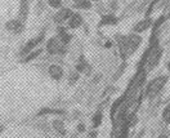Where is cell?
I'll use <instances>...</instances> for the list:
<instances>
[{
    "mask_svg": "<svg viewBox=\"0 0 170 138\" xmlns=\"http://www.w3.org/2000/svg\"><path fill=\"white\" fill-rule=\"evenodd\" d=\"M142 36L139 34H130L128 36H119L117 38V44H119V49H120L121 54L124 58L130 57L135 50H137L141 44H142Z\"/></svg>",
    "mask_w": 170,
    "mask_h": 138,
    "instance_id": "6da1fadb",
    "label": "cell"
},
{
    "mask_svg": "<svg viewBox=\"0 0 170 138\" xmlns=\"http://www.w3.org/2000/svg\"><path fill=\"white\" fill-rule=\"evenodd\" d=\"M161 57H163V49L159 47V43L156 41L155 45H152L148 50H146L142 62H144V71L148 72L159 65Z\"/></svg>",
    "mask_w": 170,
    "mask_h": 138,
    "instance_id": "7a4b0ae2",
    "label": "cell"
},
{
    "mask_svg": "<svg viewBox=\"0 0 170 138\" xmlns=\"http://www.w3.org/2000/svg\"><path fill=\"white\" fill-rule=\"evenodd\" d=\"M169 80V76L168 75H161L157 76L155 79H152L146 87V90H144V94H146L147 98H154L156 97L157 94L163 90V88L165 87V84Z\"/></svg>",
    "mask_w": 170,
    "mask_h": 138,
    "instance_id": "3957f363",
    "label": "cell"
},
{
    "mask_svg": "<svg viewBox=\"0 0 170 138\" xmlns=\"http://www.w3.org/2000/svg\"><path fill=\"white\" fill-rule=\"evenodd\" d=\"M44 39H45V34L42 32V34H40L39 36H36V38H34V39H30L26 44H25V47L22 48V50H21V56H27L29 53H31L32 50H35L36 48H38V45H40L42 41H44Z\"/></svg>",
    "mask_w": 170,
    "mask_h": 138,
    "instance_id": "277c9868",
    "label": "cell"
},
{
    "mask_svg": "<svg viewBox=\"0 0 170 138\" xmlns=\"http://www.w3.org/2000/svg\"><path fill=\"white\" fill-rule=\"evenodd\" d=\"M75 12L71 9V8H67V7H65V8H61L54 16H53V21L56 22V23H58V25H61V23H65L66 21H69L70 18H71V16L74 14Z\"/></svg>",
    "mask_w": 170,
    "mask_h": 138,
    "instance_id": "5b68a950",
    "label": "cell"
},
{
    "mask_svg": "<svg viewBox=\"0 0 170 138\" xmlns=\"http://www.w3.org/2000/svg\"><path fill=\"white\" fill-rule=\"evenodd\" d=\"M152 25H154V21H152L150 17H146V18H143L141 21H138L135 23V26L133 27V32L134 34H142V32H146L147 30H150L152 27Z\"/></svg>",
    "mask_w": 170,
    "mask_h": 138,
    "instance_id": "8992f818",
    "label": "cell"
},
{
    "mask_svg": "<svg viewBox=\"0 0 170 138\" xmlns=\"http://www.w3.org/2000/svg\"><path fill=\"white\" fill-rule=\"evenodd\" d=\"M48 74L49 76L52 77L53 80L56 81H59V80H62L63 79V75H65V71H63V68L57 65V63H53V65H50L49 68H48Z\"/></svg>",
    "mask_w": 170,
    "mask_h": 138,
    "instance_id": "52a82bcc",
    "label": "cell"
},
{
    "mask_svg": "<svg viewBox=\"0 0 170 138\" xmlns=\"http://www.w3.org/2000/svg\"><path fill=\"white\" fill-rule=\"evenodd\" d=\"M59 47H61V41L57 36H52L45 44V50L50 56L53 54H58V50H59Z\"/></svg>",
    "mask_w": 170,
    "mask_h": 138,
    "instance_id": "ba28073f",
    "label": "cell"
},
{
    "mask_svg": "<svg viewBox=\"0 0 170 138\" xmlns=\"http://www.w3.org/2000/svg\"><path fill=\"white\" fill-rule=\"evenodd\" d=\"M29 11H30V0H21L20 4V12H18V20L20 22H26L27 16H29Z\"/></svg>",
    "mask_w": 170,
    "mask_h": 138,
    "instance_id": "9c48e42d",
    "label": "cell"
},
{
    "mask_svg": "<svg viewBox=\"0 0 170 138\" xmlns=\"http://www.w3.org/2000/svg\"><path fill=\"white\" fill-rule=\"evenodd\" d=\"M83 23H84L83 16H81L80 13H74V14L71 16V18L69 20V29L76 30V29H79Z\"/></svg>",
    "mask_w": 170,
    "mask_h": 138,
    "instance_id": "30bf717a",
    "label": "cell"
},
{
    "mask_svg": "<svg viewBox=\"0 0 170 138\" xmlns=\"http://www.w3.org/2000/svg\"><path fill=\"white\" fill-rule=\"evenodd\" d=\"M119 22V18L114 14H102L101 21H99V26H114Z\"/></svg>",
    "mask_w": 170,
    "mask_h": 138,
    "instance_id": "8fae6325",
    "label": "cell"
},
{
    "mask_svg": "<svg viewBox=\"0 0 170 138\" xmlns=\"http://www.w3.org/2000/svg\"><path fill=\"white\" fill-rule=\"evenodd\" d=\"M75 70L78 71V72H80V74H88L89 72V70H90V66H89V63L85 61V58L81 56L80 57V59H79V62L76 63V66H75Z\"/></svg>",
    "mask_w": 170,
    "mask_h": 138,
    "instance_id": "7c38bea8",
    "label": "cell"
},
{
    "mask_svg": "<svg viewBox=\"0 0 170 138\" xmlns=\"http://www.w3.org/2000/svg\"><path fill=\"white\" fill-rule=\"evenodd\" d=\"M65 111L63 110H58V108H50V107H44L41 108L39 113H38V116H42V115H63Z\"/></svg>",
    "mask_w": 170,
    "mask_h": 138,
    "instance_id": "4fadbf2b",
    "label": "cell"
},
{
    "mask_svg": "<svg viewBox=\"0 0 170 138\" xmlns=\"http://www.w3.org/2000/svg\"><path fill=\"white\" fill-rule=\"evenodd\" d=\"M42 53V48H36L35 50H32L31 53H29L26 57L23 58V62L25 63H27V62H31L32 59H35V58H38L40 54Z\"/></svg>",
    "mask_w": 170,
    "mask_h": 138,
    "instance_id": "5bb4252c",
    "label": "cell"
},
{
    "mask_svg": "<svg viewBox=\"0 0 170 138\" xmlns=\"http://www.w3.org/2000/svg\"><path fill=\"white\" fill-rule=\"evenodd\" d=\"M74 8H76V9H85V11H88V9H92V8H93V3L90 2V0H81L80 3L74 4Z\"/></svg>",
    "mask_w": 170,
    "mask_h": 138,
    "instance_id": "9a60e30c",
    "label": "cell"
},
{
    "mask_svg": "<svg viewBox=\"0 0 170 138\" xmlns=\"http://www.w3.org/2000/svg\"><path fill=\"white\" fill-rule=\"evenodd\" d=\"M53 128L56 129V131L58 133H61V134H66V129H65V124L62 120H59V119H54L53 120Z\"/></svg>",
    "mask_w": 170,
    "mask_h": 138,
    "instance_id": "2e32d148",
    "label": "cell"
},
{
    "mask_svg": "<svg viewBox=\"0 0 170 138\" xmlns=\"http://www.w3.org/2000/svg\"><path fill=\"white\" fill-rule=\"evenodd\" d=\"M102 120H103V115H102L101 111H97V113L93 115V117H92L93 128H98V126L102 124Z\"/></svg>",
    "mask_w": 170,
    "mask_h": 138,
    "instance_id": "e0dca14e",
    "label": "cell"
},
{
    "mask_svg": "<svg viewBox=\"0 0 170 138\" xmlns=\"http://www.w3.org/2000/svg\"><path fill=\"white\" fill-rule=\"evenodd\" d=\"M57 38L59 39L61 44H63V45H69L70 41L72 40V35H71V34H69V32H65V34H62V35H58Z\"/></svg>",
    "mask_w": 170,
    "mask_h": 138,
    "instance_id": "ac0fdd59",
    "label": "cell"
},
{
    "mask_svg": "<svg viewBox=\"0 0 170 138\" xmlns=\"http://www.w3.org/2000/svg\"><path fill=\"white\" fill-rule=\"evenodd\" d=\"M79 79H80V72H78V71H72L71 74H70V76H69V84L70 85H74V84H76L79 81Z\"/></svg>",
    "mask_w": 170,
    "mask_h": 138,
    "instance_id": "d6986e66",
    "label": "cell"
},
{
    "mask_svg": "<svg viewBox=\"0 0 170 138\" xmlns=\"http://www.w3.org/2000/svg\"><path fill=\"white\" fill-rule=\"evenodd\" d=\"M48 5L50 8H53V9H61V8H63V3L62 0H48Z\"/></svg>",
    "mask_w": 170,
    "mask_h": 138,
    "instance_id": "ffe728a7",
    "label": "cell"
},
{
    "mask_svg": "<svg viewBox=\"0 0 170 138\" xmlns=\"http://www.w3.org/2000/svg\"><path fill=\"white\" fill-rule=\"evenodd\" d=\"M16 26H17V18H16V20H11V21H8V22H7V25H5V29H7L8 31H13V32H14V30H16Z\"/></svg>",
    "mask_w": 170,
    "mask_h": 138,
    "instance_id": "44dd1931",
    "label": "cell"
},
{
    "mask_svg": "<svg viewBox=\"0 0 170 138\" xmlns=\"http://www.w3.org/2000/svg\"><path fill=\"white\" fill-rule=\"evenodd\" d=\"M157 138H170V132H163L157 136Z\"/></svg>",
    "mask_w": 170,
    "mask_h": 138,
    "instance_id": "7402d4cb",
    "label": "cell"
},
{
    "mask_svg": "<svg viewBox=\"0 0 170 138\" xmlns=\"http://www.w3.org/2000/svg\"><path fill=\"white\" fill-rule=\"evenodd\" d=\"M78 131H79L80 133H84V132H85V125H84V124H79V125H78Z\"/></svg>",
    "mask_w": 170,
    "mask_h": 138,
    "instance_id": "603a6c76",
    "label": "cell"
},
{
    "mask_svg": "<svg viewBox=\"0 0 170 138\" xmlns=\"http://www.w3.org/2000/svg\"><path fill=\"white\" fill-rule=\"evenodd\" d=\"M105 47H106V48H111V47H112V43H111V41H107L106 44H105Z\"/></svg>",
    "mask_w": 170,
    "mask_h": 138,
    "instance_id": "cb8c5ba5",
    "label": "cell"
},
{
    "mask_svg": "<svg viewBox=\"0 0 170 138\" xmlns=\"http://www.w3.org/2000/svg\"><path fill=\"white\" fill-rule=\"evenodd\" d=\"M97 137V132L96 131H93L92 133H90V138H96Z\"/></svg>",
    "mask_w": 170,
    "mask_h": 138,
    "instance_id": "d4e9b609",
    "label": "cell"
},
{
    "mask_svg": "<svg viewBox=\"0 0 170 138\" xmlns=\"http://www.w3.org/2000/svg\"><path fill=\"white\" fill-rule=\"evenodd\" d=\"M111 4H112V5H111V8H112V9H115V8H117V2H112Z\"/></svg>",
    "mask_w": 170,
    "mask_h": 138,
    "instance_id": "484cf974",
    "label": "cell"
},
{
    "mask_svg": "<svg viewBox=\"0 0 170 138\" xmlns=\"http://www.w3.org/2000/svg\"><path fill=\"white\" fill-rule=\"evenodd\" d=\"M166 68H168V71H170V61L168 62V65H166Z\"/></svg>",
    "mask_w": 170,
    "mask_h": 138,
    "instance_id": "4316f807",
    "label": "cell"
},
{
    "mask_svg": "<svg viewBox=\"0 0 170 138\" xmlns=\"http://www.w3.org/2000/svg\"><path fill=\"white\" fill-rule=\"evenodd\" d=\"M72 2H74V4H78V3L81 2V0H72Z\"/></svg>",
    "mask_w": 170,
    "mask_h": 138,
    "instance_id": "83f0119b",
    "label": "cell"
},
{
    "mask_svg": "<svg viewBox=\"0 0 170 138\" xmlns=\"http://www.w3.org/2000/svg\"><path fill=\"white\" fill-rule=\"evenodd\" d=\"M4 131V125H0V133H2Z\"/></svg>",
    "mask_w": 170,
    "mask_h": 138,
    "instance_id": "f1b7e54d",
    "label": "cell"
},
{
    "mask_svg": "<svg viewBox=\"0 0 170 138\" xmlns=\"http://www.w3.org/2000/svg\"><path fill=\"white\" fill-rule=\"evenodd\" d=\"M92 3H98V2H101V0H90Z\"/></svg>",
    "mask_w": 170,
    "mask_h": 138,
    "instance_id": "f546056e",
    "label": "cell"
}]
</instances>
